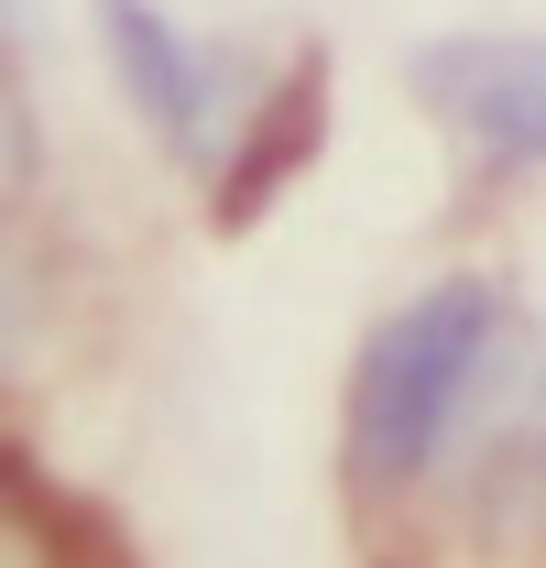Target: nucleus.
Here are the masks:
<instances>
[{
  "mask_svg": "<svg viewBox=\"0 0 546 568\" xmlns=\"http://www.w3.org/2000/svg\"><path fill=\"white\" fill-rule=\"evenodd\" d=\"M295 153H317V67H306V77H295V88L263 110V142H252V164H230V186H219V219H252L273 186H284V164H295Z\"/></svg>",
  "mask_w": 546,
  "mask_h": 568,
  "instance_id": "39448f33",
  "label": "nucleus"
},
{
  "mask_svg": "<svg viewBox=\"0 0 546 568\" xmlns=\"http://www.w3.org/2000/svg\"><path fill=\"white\" fill-rule=\"evenodd\" d=\"M415 88H426V99H437L481 153L546 164V44L459 33V44H426V55H415Z\"/></svg>",
  "mask_w": 546,
  "mask_h": 568,
  "instance_id": "f03ea898",
  "label": "nucleus"
},
{
  "mask_svg": "<svg viewBox=\"0 0 546 568\" xmlns=\"http://www.w3.org/2000/svg\"><path fill=\"white\" fill-rule=\"evenodd\" d=\"M481 514L546 536V361L514 383V405L492 416V448H481Z\"/></svg>",
  "mask_w": 546,
  "mask_h": 568,
  "instance_id": "20e7f679",
  "label": "nucleus"
},
{
  "mask_svg": "<svg viewBox=\"0 0 546 568\" xmlns=\"http://www.w3.org/2000/svg\"><path fill=\"white\" fill-rule=\"evenodd\" d=\"M492 317H503L492 284L448 274L361 351V383H350V459H361V481H405V470L437 459V437L459 426V405H471V383H481Z\"/></svg>",
  "mask_w": 546,
  "mask_h": 568,
  "instance_id": "f257e3e1",
  "label": "nucleus"
},
{
  "mask_svg": "<svg viewBox=\"0 0 546 568\" xmlns=\"http://www.w3.org/2000/svg\"><path fill=\"white\" fill-rule=\"evenodd\" d=\"M99 33H110V67L132 88V110L175 142V153H198V142L219 132V121H208V110H219V67H208L153 0H99Z\"/></svg>",
  "mask_w": 546,
  "mask_h": 568,
  "instance_id": "7ed1b4c3",
  "label": "nucleus"
}]
</instances>
